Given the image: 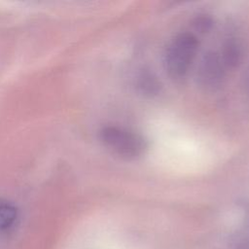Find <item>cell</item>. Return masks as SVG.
Masks as SVG:
<instances>
[{
	"instance_id": "obj_8",
	"label": "cell",
	"mask_w": 249,
	"mask_h": 249,
	"mask_svg": "<svg viewBox=\"0 0 249 249\" xmlns=\"http://www.w3.org/2000/svg\"><path fill=\"white\" fill-rule=\"evenodd\" d=\"M246 89H247V94L249 96V74H248V77L246 79Z\"/></svg>"
},
{
	"instance_id": "obj_6",
	"label": "cell",
	"mask_w": 249,
	"mask_h": 249,
	"mask_svg": "<svg viewBox=\"0 0 249 249\" xmlns=\"http://www.w3.org/2000/svg\"><path fill=\"white\" fill-rule=\"evenodd\" d=\"M17 218V207L8 200L0 199V230L6 231L12 228Z\"/></svg>"
},
{
	"instance_id": "obj_3",
	"label": "cell",
	"mask_w": 249,
	"mask_h": 249,
	"mask_svg": "<svg viewBox=\"0 0 249 249\" xmlns=\"http://www.w3.org/2000/svg\"><path fill=\"white\" fill-rule=\"evenodd\" d=\"M226 76V67L216 52H208L201 58L197 68V82L206 90H214L222 84Z\"/></svg>"
},
{
	"instance_id": "obj_5",
	"label": "cell",
	"mask_w": 249,
	"mask_h": 249,
	"mask_svg": "<svg viewBox=\"0 0 249 249\" xmlns=\"http://www.w3.org/2000/svg\"><path fill=\"white\" fill-rule=\"evenodd\" d=\"M135 85L137 90L147 97L158 95L161 89V83L158 76L150 69H142L136 76Z\"/></svg>"
},
{
	"instance_id": "obj_2",
	"label": "cell",
	"mask_w": 249,
	"mask_h": 249,
	"mask_svg": "<svg viewBox=\"0 0 249 249\" xmlns=\"http://www.w3.org/2000/svg\"><path fill=\"white\" fill-rule=\"evenodd\" d=\"M99 137L108 150L124 160L138 159L147 150L143 136L122 126L105 125L100 129Z\"/></svg>"
},
{
	"instance_id": "obj_4",
	"label": "cell",
	"mask_w": 249,
	"mask_h": 249,
	"mask_svg": "<svg viewBox=\"0 0 249 249\" xmlns=\"http://www.w3.org/2000/svg\"><path fill=\"white\" fill-rule=\"evenodd\" d=\"M219 54L226 69H234L241 64L244 58V46L238 39L231 38L224 44Z\"/></svg>"
},
{
	"instance_id": "obj_1",
	"label": "cell",
	"mask_w": 249,
	"mask_h": 249,
	"mask_svg": "<svg viewBox=\"0 0 249 249\" xmlns=\"http://www.w3.org/2000/svg\"><path fill=\"white\" fill-rule=\"evenodd\" d=\"M198 45L197 37L191 32H181L170 41L163 58L164 69L170 78L180 80L187 75L196 58Z\"/></svg>"
},
{
	"instance_id": "obj_7",
	"label": "cell",
	"mask_w": 249,
	"mask_h": 249,
	"mask_svg": "<svg viewBox=\"0 0 249 249\" xmlns=\"http://www.w3.org/2000/svg\"><path fill=\"white\" fill-rule=\"evenodd\" d=\"M193 27L198 33H207L213 27V19L208 15H198L193 20Z\"/></svg>"
}]
</instances>
